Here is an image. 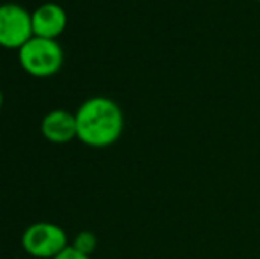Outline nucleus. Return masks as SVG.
I'll return each instance as SVG.
<instances>
[{"label": "nucleus", "mask_w": 260, "mask_h": 259, "mask_svg": "<svg viewBox=\"0 0 260 259\" xmlns=\"http://www.w3.org/2000/svg\"><path fill=\"white\" fill-rule=\"evenodd\" d=\"M21 247L32 257L53 259L69 247L68 235L60 225L52 222H36L25 229Z\"/></svg>", "instance_id": "obj_3"}, {"label": "nucleus", "mask_w": 260, "mask_h": 259, "mask_svg": "<svg viewBox=\"0 0 260 259\" xmlns=\"http://www.w3.org/2000/svg\"><path fill=\"white\" fill-rule=\"evenodd\" d=\"M2 103H4V96H2V91H0V108H2Z\"/></svg>", "instance_id": "obj_9"}, {"label": "nucleus", "mask_w": 260, "mask_h": 259, "mask_svg": "<svg viewBox=\"0 0 260 259\" xmlns=\"http://www.w3.org/2000/svg\"><path fill=\"white\" fill-rule=\"evenodd\" d=\"M41 133L52 144H68L78 137L76 116L62 108L48 112L41 121Z\"/></svg>", "instance_id": "obj_6"}, {"label": "nucleus", "mask_w": 260, "mask_h": 259, "mask_svg": "<svg viewBox=\"0 0 260 259\" xmlns=\"http://www.w3.org/2000/svg\"><path fill=\"white\" fill-rule=\"evenodd\" d=\"M53 259H90V256L82 254L80 250H76L73 245H69L68 249H64L60 254H58V256H55Z\"/></svg>", "instance_id": "obj_8"}, {"label": "nucleus", "mask_w": 260, "mask_h": 259, "mask_svg": "<svg viewBox=\"0 0 260 259\" xmlns=\"http://www.w3.org/2000/svg\"><path fill=\"white\" fill-rule=\"evenodd\" d=\"M68 27V13L57 2L41 4L32 13V28L34 36L46 39H57Z\"/></svg>", "instance_id": "obj_5"}, {"label": "nucleus", "mask_w": 260, "mask_h": 259, "mask_svg": "<svg viewBox=\"0 0 260 259\" xmlns=\"http://www.w3.org/2000/svg\"><path fill=\"white\" fill-rule=\"evenodd\" d=\"M255 2H260V0H255Z\"/></svg>", "instance_id": "obj_10"}, {"label": "nucleus", "mask_w": 260, "mask_h": 259, "mask_svg": "<svg viewBox=\"0 0 260 259\" xmlns=\"http://www.w3.org/2000/svg\"><path fill=\"white\" fill-rule=\"evenodd\" d=\"M18 61L25 73L36 78H48L60 71L64 64V50L57 39L34 38L18 50Z\"/></svg>", "instance_id": "obj_2"}, {"label": "nucleus", "mask_w": 260, "mask_h": 259, "mask_svg": "<svg viewBox=\"0 0 260 259\" xmlns=\"http://www.w3.org/2000/svg\"><path fill=\"white\" fill-rule=\"evenodd\" d=\"M78 140L89 148H108L120 138L124 131L122 108L106 96L85 100L75 112Z\"/></svg>", "instance_id": "obj_1"}, {"label": "nucleus", "mask_w": 260, "mask_h": 259, "mask_svg": "<svg viewBox=\"0 0 260 259\" xmlns=\"http://www.w3.org/2000/svg\"><path fill=\"white\" fill-rule=\"evenodd\" d=\"M34 38L32 13L20 4L0 6V46L7 50H20Z\"/></svg>", "instance_id": "obj_4"}, {"label": "nucleus", "mask_w": 260, "mask_h": 259, "mask_svg": "<svg viewBox=\"0 0 260 259\" xmlns=\"http://www.w3.org/2000/svg\"><path fill=\"white\" fill-rule=\"evenodd\" d=\"M73 247H75L76 250H80L82 254H87V256H90V254H92L94 250H96V247H98L96 235H94V233H90V231L78 233V235L75 236Z\"/></svg>", "instance_id": "obj_7"}]
</instances>
